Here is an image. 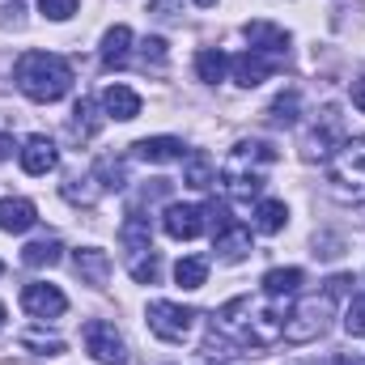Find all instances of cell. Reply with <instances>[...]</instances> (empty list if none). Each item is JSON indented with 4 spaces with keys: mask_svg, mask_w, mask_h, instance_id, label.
Listing matches in <instances>:
<instances>
[{
    "mask_svg": "<svg viewBox=\"0 0 365 365\" xmlns=\"http://www.w3.org/2000/svg\"><path fill=\"white\" fill-rule=\"evenodd\" d=\"M17 90L30 102H60L73 90V68L51 51H26L17 60Z\"/></svg>",
    "mask_w": 365,
    "mask_h": 365,
    "instance_id": "cell-1",
    "label": "cell"
},
{
    "mask_svg": "<svg viewBox=\"0 0 365 365\" xmlns=\"http://www.w3.org/2000/svg\"><path fill=\"white\" fill-rule=\"evenodd\" d=\"M272 162H276L272 145H264V140H238L234 153H230L225 166H221V182L230 187L234 200H251V195H259L264 170H268Z\"/></svg>",
    "mask_w": 365,
    "mask_h": 365,
    "instance_id": "cell-2",
    "label": "cell"
},
{
    "mask_svg": "<svg viewBox=\"0 0 365 365\" xmlns=\"http://www.w3.org/2000/svg\"><path fill=\"white\" fill-rule=\"evenodd\" d=\"M327 179L336 187V195H344L353 204H365V136H353L340 149H331Z\"/></svg>",
    "mask_w": 365,
    "mask_h": 365,
    "instance_id": "cell-3",
    "label": "cell"
},
{
    "mask_svg": "<svg viewBox=\"0 0 365 365\" xmlns=\"http://www.w3.org/2000/svg\"><path fill=\"white\" fill-rule=\"evenodd\" d=\"M327 319H331V293L306 297L293 314H284V340L289 344H310L327 331Z\"/></svg>",
    "mask_w": 365,
    "mask_h": 365,
    "instance_id": "cell-4",
    "label": "cell"
},
{
    "mask_svg": "<svg viewBox=\"0 0 365 365\" xmlns=\"http://www.w3.org/2000/svg\"><path fill=\"white\" fill-rule=\"evenodd\" d=\"M191 319H195V310H187L179 302H149V331H153L158 340H166V344L187 340Z\"/></svg>",
    "mask_w": 365,
    "mask_h": 365,
    "instance_id": "cell-5",
    "label": "cell"
},
{
    "mask_svg": "<svg viewBox=\"0 0 365 365\" xmlns=\"http://www.w3.org/2000/svg\"><path fill=\"white\" fill-rule=\"evenodd\" d=\"M86 353H90L98 365H128V344H123V336L115 331V323H102V319L86 323Z\"/></svg>",
    "mask_w": 365,
    "mask_h": 365,
    "instance_id": "cell-6",
    "label": "cell"
},
{
    "mask_svg": "<svg viewBox=\"0 0 365 365\" xmlns=\"http://www.w3.org/2000/svg\"><path fill=\"white\" fill-rule=\"evenodd\" d=\"M21 310H26L30 319H43V323H47V319H60V314L68 310V297H64L56 284H38V280H34V284L21 289Z\"/></svg>",
    "mask_w": 365,
    "mask_h": 365,
    "instance_id": "cell-7",
    "label": "cell"
},
{
    "mask_svg": "<svg viewBox=\"0 0 365 365\" xmlns=\"http://www.w3.org/2000/svg\"><path fill=\"white\" fill-rule=\"evenodd\" d=\"M208 225V212L200 208V204H170L166 208V217H162V230L170 234V238H179V242H191V238H200V230Z\"/></svg>",
    "mask_w": 365,
    "mask_h": 365,
    "instance_id": "cell-8",
    "label": "cell"
},
{
    "mask_svg": "<svg viewBox=\"0 0 365 365\" xmlns=\"http://www.w3.org/2000/svg\"><path fill=\"white\" fill-rule=\"evenodd\" d=\"M272 68H276V60L272 56H264V51H242V56L230 60V73H234V81H238L242 90L264 86V81L272 77Z\"/></svg>",
    "mask_w": 365,
    "mask_h": 365,
    "instance_id": "cell-9",
    "label": "cell"
},
{
    "mask_svg": "<svg viewBox=\"0 0 365 365\" xmlns=\"http://www.w3.org/2000/svg\"><path fill=\"white\" fill-rule=\"evenodd\" d=\"M242 34H247L251 51H264V56H272V60L289 51V30H280V26H272V21H247Z\"/></svg>",
    "mask_w": 365,
    "mask_h": 365,
    "instance_id": "cell-10",
    "label": "cell"
},
{
    "mask_svg": "<svg viewBox=\"0 0 365 365\" xmlns=\"http://www.w3.org/2000/svg\"><path fill=\"white\" fill-rule=\"evenodd\" d=\"M212 247H217V255L225 264H238V259L251 255V230L238 225V221H225V225H217V242Z\"/></svg>",
    "mask_w": 365,
    "mask_h": 365,
    "instance_id": "cell-11",
    "label": "cell"
},
{
    "mask_svg": "<svg viewBox=\"0 0 365 365\" xmlns=\"http://www.w3.org/2000/svg\"><path fill=\"white\" fill-rule=\"evenodd\" d=\"M56 162H60V153H56V145H51L47 136H30V140L21 145V170H26V175H51Z\"/></svg>",
    "mask_w": 365,
    "mask_h": 365,
    "instance_id": "cell-12",
    "label": "cell"
},
{
    "mask_svg": "<svg viewBox=\"0 0 365 365\" xmlns=\"http://www.w3.org/2000/svg\"><path fill=\"white\" fill-rule=\"evenodd\" d=\"M102 110H106L110 119L128 123V119L140 115V93L128 90V86H106V90H102Z\"/></svg>",
    "mask_w": 365,
    "mask_h": 365,
    "instance_id": "cell-13",
    "label": "cell"
},
{
    "mask_svg": "<svg viewBox=\"0 0 365 365\" xmlns=\"http://www.w3.org/2000/svg\"><path fill=\"white\" fill-rule=\"evenodd\" d=\"M132 149H136L140 162H153V166H162V162H179L182 158V140H175V136H145V140H136Z\"/></svg>",
    "mask_w": 365,
    "mask_h": 365,
    "instance_id": "cell-14",
    "label": "cell"
},
{
    "mask_svg": "<svg viewBox=\"0 0 365 365\" xmlns=\"http://www.w3.org/2000/svg\"><path fill=\"white\" fill-rule=\"evenodd\" d=\"M38 221V212H34V204L30 200H0V230L4 234H26L30 225Z\"/></svg>",
    "mask_w": 365,
    "mask_h": 365,
    "instance_id": "cell-15",
    "label": "cell"
},
{
    "mask_svg": "<svg viewBox=\"0 0 365 365\" xmlns=\"http://www.w3.org/2000/svg\"><path fill=\"white\" fill-rule=\"evenodd\" d=\"M73 264H77V276L90 280V284H106V276H110V259H106V251H98V247H81V251L73 255Z\"/></svg>",
    "mask_w": 365,
    "mask_h": 365,
    "instance_id": "cell-16",
    "label": "cell"
},
{
    "mask_svg": "<svg viewBox=\"0 0 365 365\" xmlns=\"http://www.w3.org/2000/svg\"><path fill=\"white\" fill-rule=\"evenodd\" d=\"M119 238H123V247L132 251V255H145V251H153L149 242H153V234H149V217H128L123 225H119Z\"/></svg>",
    "mask_w": 365,
    "mask_h": 365,
    "instance_id": "cell-17",
    "label": "cell"
},
{
    "mask_svg": "<svg viewBox=\"0 0 365 365\" xmlns=\"http://www.w3.org/2000/svg\"><path fill=\"white\" fill-rule=\"evenodd\" d=\"M60 255H64L60 238H38V242H30L21 251V264L26 268H51V264H60Z\"/></svg>",
    "mask_w": 365,
    "mask_h": 365,
    "instance_id": "cell-18",
    "label": "cell"
},
{
    "mask_svg": "<svg viewBox=\"0 0 365 365\" xmlns=\"http://www.w3.org/2000/svg\"><path fill=\"white\" fill-rule=\"evenodd\" d=\"M302 268H272V272H264V293L268 297H289V293H297L302 289Z\"/></svg>",
    "mask_w": 365,
    "mask_h": 365,
    "instance_id": "cell-19",
    "label": "cell"
},
{
    "mask_svg": "<svg viewBox=\"0 0 365 365\" xmlns=\"http://www.w3.org/2000/svg\"><path fill=\"white\" fill-rule=\"evenodd\" d=\"M128 47H132V30L128 26H110L102 34V64H123Z\"/></svg>",
    "mask_w": 365,
    "mask_h": 365,
    "instance_id": "cell-20",
    "label": "cell"
},
{
    "mask_svg": "<svg viewBox=\"0 0 365 365\" xmlns=\"http://www.w3.org/2000/svg\"><path fill=\"white\" fill-rule=\"evenodd\" d=\"M195 73H200V81L217 86V81L230 73V56H225V51H217V47H208V51H200V56H195Z\"/></svg>",
    "mask_w": 365,
    "mask_h": 365,
    "instance_id": "cell-21",
    "label": "cell"
},
{
    "mask_svg": "<svg viewBox=\"0 0 365 365\" xmlns=\"http://www.w3.org/2000/svg\"><path fill=\"white\" fill-rule=\"evenodd\" d=\"M93 182H98V191H119V187L128 182V166H123L119 158H98Z\"/></svg>",
    "mask_w": 365,
    "mask_h": 365,
    "instance_id": "cell-22",
    "label": "cell"
},
{
    "mask_svg": "<svg viewBox=\"0 0 365 365\" xmlns=\"http://www.w3.org/2000/svg\"><path fill=\"white\" fill-rule=\"evenodd\" d=\"M175 280H179L182 289H200L208 280V259L204 255H182L179 264H175Z\"/></svg>",
    "mask_w": 365,
    "mask_h": 365,
    "instance_id": "cell-23",
    "label": "cell"
},
{
    "mask_svg": "<svg viewBox=\"0 0 365 365\" xmlns=\"http://www.w3.org/2000/svg\"><path fill=\"white\" fill-rule=\"evenodd\" d=\"M98 128H102V119H98V106H93L90 98H81V102L73 106V128H68V132H73L77 140H90Z\"/></svg>",
    "mask_w": 365,
    "mask_h": 365,
    "instance_id": "cell-24",
    "label": "cell"
},
{
    "mask_svg": "<svg viewBox=\"0 0 365 365\" xmlns=\"http://www.w3.org/2000/svg\"><path fill=\"white\" fill-rule=\"evenodd\" d=\"M284 221H289L284 200H264V204L255 208V225H259L264 234H280V230H284Z\"/></svg>",
    "mask_w": 365,
    "mask_h": 365,
    "instance_id": "cell-25",
    "label": "cell"
},
{
    "mask_svg": "<svg viewBox=\"0 0 365 365\" xmlns=\"http://www.w3.org/2000/svg\"><path fill=\"white\" fill-rule=\"evenodd\" d=\"M182 182H187V187H195V191L212 187V166H208V158H204V153H191V158H187V170H182Z\"/></svg>",
    "mask_w": 365,
    "mask_h": 365,
    "instance_id": "cell-26",
    "label": "cell"
},
{
    "mask_svg": "<svg viewBox=\"0 0 365 365\" xmlns=\"http://www.w3.org/2000/svg\"><path fill=\"white\" fill-rule=\"evenodd\" d=\"M268 119H272L276 128H293V123H297V90L280 93L272 102V110H268Z\"/></svg>",
    "mask_w": 365,
    "mask_h": 365,
    "instance_id": "cell-27",
    "label": "cell"
},
{
    "mask_svg": "<svg viewBox=\"0 0 365 365\" xmlns=\"http://www.w3.org/2000/svg\"><path fill=\"white\" fill-rule=\"evenodd\" d=\"M344 331L357 336V340H365V297H353V302H349V310H344Z\"/></svg>",
    "mask_w": 365,
    "mask_h": 365,
    "instance_id": "cell-28",
    "label": "cell"
},
{
    "mask_svg": "<svg viewBox=\"0 0 365 365\" xmlns=\"http://www.w3.org/2000/svg\"><path fill=\"white\" fill-rule=\"evenodd\" d=\"M38 13L47 21H68L77 13V0H38Z\"/></svg>",
    "mask_w": 365,
    "mask_h": 365,
    "instance_id": "cell-29",
    "label": "cell"
},
{
    "mask_svg": "<svg viewBox=\"0 0 365 365\" xmlns=\"http://www.w3.org/2000/svg\"><path fill=\"white\" fill-rule=\"evenodd\" d=\"M21 344L26 349H34V353H43V357H56V353H64V340H56V336H21Z\"/></svg>",
    "mask_w": 365,
    "mask_h": 365,
    "instance_id": "cell-30",
    "label": "cell"
},
{
    "mask_svg": "<svg viewBox=\"0 0 365 365\" xmlns=\"http://www.w3.org/2000/svg\"><path fill=\"white\" fill-rule=\"evenodd\" d=\"M158 272H162V264H158L153 251H149V259H136V264H132V280H136V284H153Z\"/></svg>",
    "mask_w": 365,
    "mask_h": 365,
    "instance_id": "cell-31",
    "label": "cell"
},
{
    "mask_svg": "<svg viewBox=\"0 0 365 365\" xmlns=\"http://www.w3.org/2000/svg\"><path fill=\"white\" fill-rule=\"evenodd\" d=\"M149 60H153V64H166V43H162V38H149V43H145V64H149Z\"/></svg>",
    "mask_w": 365,
    "mask_h": 365,
    "instance_id": "cell-32",
    "label": "cell"
},
{
    "mask_svg": "<svg viewBox=\"0 0 365 365\" xmlns=\"http://www.w3.org/2000/svg\"><path fill=\"white\" fill-rule=\"evenodd\" d=\"M353 106L365 115V77H361V81H353Z\"/></svg>",
    "mask_w": 365,
    "mask_h": 365,
    "instance_id": "cell-33",
    "label": "cell"
},
{
    "mask_svg": "<svg viewBox=\"0 0 365 365\" xmlns=\"http://www.w3.org/2000/svg\"><path fill=\"white\" fill-rule=\"evenodd\" d=\"M13 149H17V145H13V136H4V132H0V162H9V158H13Z\"/></svg>",
    "mask_w": 365,
    "mask_h": 365,
    "instance_id": "cell-34",
    "label": "cell"
},
{
    "mask_svg": "<svg viewBox=\"0 0 365 365\" xmlns=\"http://www.w3.org/2000/svg\"><path fill=\"white\" fill-rule=\"evenodd\" d=\"M336 365H361V361H353V357H340V361H336Z\"/></svg>",
    "mask_w": 365,
    "mask_h": 365,
    "instance_id": "cell-35",
    "label": "cell"
},
{
    "mask_svg": "<svg viewBox=\"0 0 365 365\" xmlns=\"http://www.w3.org/2000/svg\"><path fill=\"white\" fill-rule=\"evenodd\" d=\"M0 327H4V302H0Z\"/></svg>",
    "mask_w": 365,
    "mask_h": 365,
    "instance_id": "cell-36",
    "label": "cell"
},
{
    "mask_svg": "<svg viewBox=\"0 0 365 365\" xmlns=\"http://www.w3.org/2000/svg\"><path fill=\"white\" fill-rule=\"evenodd\" d=\"M0 272H4V264H0Z\"/></svg>",
    "mask_w": 365,
    "mask_h": 365,
    "instance_id": "cell-37",
    "label": "cell"
}]
</instances>
